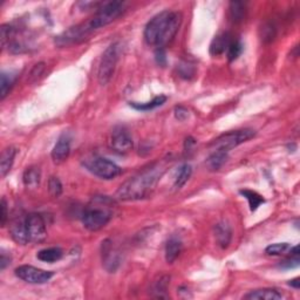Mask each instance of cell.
<instances>
[{
    "label": "cell",
    "mask_w": 300,
    "mask_h": 300,
    "mask_svg": "<svg viewBox=\"0 0 300 300\" xmlns=\"http://www.w3.org/2000/svg\"><path fill=\"white\" fill-rule=\"evenodd\" d=\"M44 71H45V63H43V62H40V63H38V64H36V66H34V68L32 70V72H31V80L32 81H37L38 79H39L41 75H43V73H44Z\"/></svg>",
    "instance_id": "37"
},
{
    "label": "cell",
    "mask_w": 300,
    "mask_h": 300,
    "mask_svg": "<svg viewBox=\"0 0 300 300\" xmlns=\"http://www.w3.org/2000/svg\"><path fill=\"white\" fill-rule=\"evenodd\" d=\"M288 285H290L291 287H294V288H298L300 287V278H294V279H292V280H290V282H288Z\"/></svg>",
    "instance_id": "41"
},
{
    "label": "cell",
    "mask_w": 300,
    "mask_h": 300,
    "mask_svg": "<svg viewBox=\"0 0 300 300\" xmlns=\"http://www.w3.org/2000/svg\"><path fill=\"white\" fill-rule=\"evenodd\" d=\"M124 7L126 6H124V3L122 2H108L100 4L96 13L89 20L86 21L90 32L93 33L98 28L112 24L114 20H116L124 12Z\"/></svg>",
    "instance_id": "4"
},
{
    "label": "cell",
    "mask_w": 300,
    "mask_h": 300,
    "mask_svg": "<svg viewBox=\"0 0 300 300\" xmlns=\"http://www.w3.org/2000/svg\"><path fill=\"white\" fill-rule=\"evenodd\" d=\"M170 283V277L168 276H162L154 282L153 284V292L154 297L156 298H166V290H168V285Z\"/></svg>",
    "instance_id": "26"
},
{
    "label": "cell",
    "mask_w": 300,
    "mask_h": 300,
    "mask_svg": "<svg viewBox=\"0 0 300 300\" xmlns=\"http://www.w3.org/2000/svg\"><path fill=\"white\" fill-rule=\"evenodd\" d=\"M48 191H49V193H51V196L54 197V198H58V197L61 196L62 184H61V181H60L58 177H55V176L49 177Z\"/></svg>",
    "instance_id": "30"
},
{
    "label": "cell",
    "mask_w": 300,
    "mask_h": 300,
    "mask_svg": "<svg viewBox=\"0 0 300 300\" xmlns=\"http://www.w3.org/2000/svg\"><path fill=\"white\" fill-rule=\"evenodd\" d=\"M166 101V96L164 95H159V96L154 97V100L149 102H146V104H136V102H130V106L132 108H135L136 111H142V112H148L153 111V109L161 107L162 105H164Z\"/></svg>",
    "instance_id": "23"
},
{
    "label": "cell",
    "mask_w": 300,
    "mask_h": 300,
    "mask_svg": "<svg viewBox=\"0 0 300 300\" xmlns=\"http://www.w3.org/2000/svg\"><path fill=\"white\" fill-rule=\"evenodd\" d=\"M102 263L105 269L109 272H115L120 265V254L114 249L111 241H105L102 243Z\"/></svg>",
    "instance_id": "12"
},
{
    "label": "cell",
    "mask_w": 300,
    "mask_h": 300,
    "mask_svg": "<svg viewBox=\"0 0 300 300\" xmlns=\"http://www.w3.org/2000/svg\"><path fill=\"white\" fill-rule=\"evenodd\" d=\"M41 172L38 166H29L22 175V182L27 188H37L40 183Z\"/></svg>",
    "instance_id": "21"
},
{
    "label": "cell",
    "mask_w": 300,
    "mask_h": 300,
    "mask_svg": "<svg viewBox=\"0 0 300 300\" xmlns=\"http://www.w3.org/2000/svg\"><path fill=\"white\" fill-rule=\"evenodd\" d=\"M62 256L63 252L60 248H47L41 250L37 254L38 259L44 261V263H55V261L61 259Z\"/></svg>",
    "instance_id": "22"
},
{
    "label": "cell",
    "mask_w": 300,
    "mask_h": 300,
    "mask_svg": "<svg viewBox=\"0 0 300 300\" xmlns=\"http://www.w3.org/2000/svg\"><path fill=\"white\" fill-rule=\"evenodd\" d=\"M113 217L111 199L107 197H96L93 203L85 209L82 214V224L87 230L98 231L107 225Z\"/></svg>",
    "instance_id": "3"
},
{
    "label": "cell",
    "mask_w": 300,
    "mask_h": 300,
    "mask_svg": "<svg viewBox=\"0 0 300 300\" xmlns=\"http://www.w3.org/2000/svg\"><path fill=\"white\" fill-rule=\"evenodd\" d=\"M16 155L17 149L14 147H7L3 150L2 157H0V175L2 177H5L11 172Z\"/></svg>",
    "instance_id": "18"
},
{
    "label": "cell",
    "mask_w": 300,
    "mask_h": 300,
    "mask_svg": "<svg viewBox=\"0 0 300 300\" xmlns=\"http://www.w3.org/2000/svg\"><path fill=\"white\" fill-rule=\"evenodd\" d=\"M261 39H263L264 43H271V41L275 39L276 37V28L272 24H266L263 26V29H261Z\"/></svg>",
    "instance_id": "34"
},
{
    "label": "cell",
    "mask_w": 300,
    "mask_h": 300,
    "mask_svg": "<svg viewBox=\"0 0 300 300\" xmlns=\"http://www.w3.org/2000/svg\"><path fill=\"white\" fill-rule=\"evenodd\" d=\"M254 135H256V132L252 129H241V130L230 131L216 139L210 146L214 147L215 150H222L229 153L230 150L238 147L239 144L249 141Z\"/></svg>",
    "instance_id": "7"
},
{
    "label": "cell",
    "mask_w": 300,
    "mask_h": 300,
    "mask_svg": "<svg viewBox=\"0 0 300 300\" xmlns=\"http://www.w3.org/2000/svg\"><path fill=\"white\" fill-rule=\"evenodd\" d=\"M83 164L88 172L92 173L95 176L101 178V180H113L121 174V168L115 164L111 159L106 157L95 156L92 158L86 159Z\"/></svg>",
    "instance_id": "6"
},
{
    "label": "cell",
    "mask_w": 300,
    "mask_h": 300,
    "mask_svg": "<svg viewBox=\"0 0 300 300\" xmlns=\"http://www.w3.org/2000/svg\"><path fill=\"white\" fill-rule=\"evenodd\" d=\"M90 33L92 32H90L86 22H82V24L70 27L61 34H59L58 37H55V45L59 47H67L71 46V45L79 44L87 39V37Z\"/></svg>",
    "instance_id": "8"
},
{
    "label": "cell",
    "mask_w": 300,
    "mask_h": 300,
    "mask_svg": "<svg viewBox=\"0 0 300 300\" xmlns=\"http://www.w3.org/2000/svg\"><path fill=\"white\" fill-rule=\"evenodd\" d=\"M111 148L117 154H127L132 149V139L126 129L117 127L114 129L109 140Z\"/></svg>",
    "instance_id": "11"
},
{
    "label": "cell",
    "mask_w": 300,
    "mask_h": 300,
    "mask_svg": "<svg viewBox=\"0 0 300 300\" xmlns=\"http://www.w3.org/2000/svg\"><path fill=\"white\" fill-rule=\"evenodd\" d=\"M120 53V44L114 43L111 46H108L104 54H102L100 64H98L97 79L100 85L106 86L113 78L114 72H115L117 60H119Z\"/></svg>",
    "instance_id": "5"
},
{
    "label": "cell",
    "mask_w": 300,
    "mask_h": 300,
    "mask_svg": "<svg viewBox=\"0 0 300 300\" xmlns=\"http://www.w3.org/2000/svg\"><path fill=\"white\" fill-rule=\"evenodd\" d=\"M10 234L11 237L16 243L20 245L28 244V236H27V230H26V216H19V217L14 218L12 223L10 225Z\"/></svg>",
    "instance_id": "13"
},
{
    "label": "cell",
    "mask_w": 300,
    "mask_h": 300,
    "mask_svg": "<svg viewBox=\"0 0 300 300\" xmlns=\"http://www.w3.org/2000/svg\"><path fill=\"white\" fill-rule=\"evenodd\" d=\"M241 195L244 196L245 198L249 201V206L250 209H251V211H256L258 207H260L261 204L265 202L263 196H260L259 193H257L256 191H252V190H241Z\"/></svg>",
    "instance_id": "27"
},
{
    "label": "cell",
    "mask_w": 300,
    "mask_h": 300,
    "mask_svg": "<svg viewBox=\"0 0 300 300\" xmlns=\"http://www.w3.org/2000/svg\"><path fill=\"white\" fill-rule=\"evenodd\" d=\"M16 276L19 279L24 280L28 284H37L41 285L51 280L54 276L52 271H46V270L34 268L32 265H21L16 269Z\"/></svg>",
    "instance_id": "9"
},
{
    "label": "cell",
    "mask_w": 300,
    "mask_h": 300,
    "mask_svg": "<svg viewBox=\"0 0 300 300\" xmlns=\"http://www.w3.org/2000/svg\"><path fill=\"white\" fill-rule=\"evenodd\" d=\"M26 230L29 243H41L47 237L46 223L39 214H29L26 216Z\"/></svg>",
    "instance_id": "10"
},
{
    "label": "cell",
    "mask_w": 300,
    "mask_h": 300,
    "mask_svg": "<svg viewBox=\"0 0 300 300\" xmlns=\"http://www.w3.org/2000/svg\"><path fill=\"white\" fill-rule=\"evenodd\" d=\"M11 256L10 254H7V252H5L3 250L2 253H0V269L2 270H5L6 266H9L11 264Z\"/></svg>",
    "instance_id": "40"
},
{
    "label": "cell",
    "mask_w": 300,
    "mask_h": 300,
    "mask_svg": "<svg viewBox=\"0 0 300 300\" xmlns=\"http://www.w3.org/2000/svg\"><path fill=\"white\" fill-rule=\"evenodd\" d=\"M182 251V242L176 237H172L165 245V260L168 264H173L177 259Z\"/></svg>",
    "instance_id": "19"
},
{
    "label": "cell",
    "mask_w": 300,
    "mask_h": 300,
    "mask_svg": "<svg viewBox=\"0 0 300 300\" xmlns=\"http://www.w3.org/2000/svg\"><path fill=\"white\" fill-rule=\"evenodd\" d=\"M178 72H180V75L182 78L191 79L195 75V67L189 62H182L178 66Z\"/></svg>",
    "instance_id": "33"
},
{
    "label": "cell",
    "mask_w": 300,
    "mask_h": 300,
    "mask_svg": "<svg viewBox=\"0 0 300 300\" xmlns=\"http://www.w3.org/2000/svg\"><path fill=\"white\" fill-rule=\"evenodd\" d=\"M0 78H2V80H0V87H2V89H0V98L5 100V97L9 95L10 90L12 89L14 82H16L17 73L12 71L3 72Z\"/></svg>",
    "instance_id": "20"
},
{
    "label": "cell",
    "mask_w": 300,
    "mask_h": 300,
    "mask_svg": "<svg viewBox=\"0 0 300 300\" xmlns=\"http://www.w3.org/2000/svg\"><path fill=\"white\" fill-rule=\"evenodd\" d=\"M14 28L11 25H3L0 28V38H2V47L3 49L10 45V39L13 37Z\"/></svg>",
    "instance_id": "32"
},
{
    "label": "cell",
    "mask_w": 300,
    "mask_h": 300,
    "mask_svg": "<svg viewBox=\"0 0 300 300\" xmlns=\"http://www.w3.org/2000/svg\"><path fill=\"white\" fill-rule=\"evenodd\" d=\"M299 264H300L299 254H291L287 259H285L284 261L280 263L279 266L282 269H285V270H290V269L298 268Z\"/></svg>",
    "instance_id": "35"
},
{
    "label": "cell",
    "mask_w": 300,
    "mask_h": 300,
    "mask_svg": "<svg viewBox=\"0 0 300 300\" xmlns=\"http://www.w3.org/2000/svg\"><path fill=\"white\" fill-rule=\"evenodd\" d=\"M231 41H232V39H231L229 32H222L217 34L210 44V54L214 56L223 54L224 52L227 51Z\"/></svg>",
    "instance_id": "16"
},
{
    "label": "cell",
    "mask_w": 300,
    "mask_h": 300,
    "mask_svg": "<svg viewBox=\"0 0 300 300\" xmlns=\"http://www.w3.org/2000/svg\"><path fill=\"white\" fill-rule=\"evenodd\" d=\"M0 207H2L0 224H2V226H5L7 219H9V212H7V202H6L5 198H2V204H0Z\"/></svg>",
    "instance_id": "38"
},
{
    "label": "cell",
    "mask_w": 300,
    "mask_h": 300,
    "mask_svg": "<svg viewBox=\"0 0 300 300\" xmlns=\"http://www.w3.org/2000/svg\"><path fill=\"white\" fill-rule=\"evenodd\" d=\"M182 24V14L177 11H162L148 21L144 40L149 46L163 48L172 43Z\"/></svg>",
    "instance_id": "2"
},
{
    "label": "cell",
    "mask_w": 300,
    "mask_h": 300,
    "mask_svg": "<svg viewBox=\"0 0 300 300\" xmlns=\"http://www.w3.org/2000/svg\"><path fill=\"white\" fill-rule=\"evenodd\" d=\"M215 239L222 249H226L230 245L232 238V230L226 222H219L214 227Z\"/></svg>",
    "instance_id": "15"
},
{
    "label": "cell",
    "mask_w": 300,
    "mask_h": 300,
    "mask_svg": "<svg viewBox=\"0 0 300 300\" xmlns=\"http://www.w3.org/2000/svg\"><path fill=\"white\" fill-rule=\"evenodd\" d=\"M229 13L230 19L234 22H241L244 20L245 13H246V7L244 3L241 2H231L229 7Z\"/></svg>",
    "instance_id": "25"
},
{
    "label": "cell",
    "mask_w": 300,
    "mask_h": 300,
    "mask_svg": "<svg viewBox=\"0 0 300 300\" xmlns=\"http://www.w3.org/2000/svg\"><path fill=\"white\" fill-rule=\"evenodd\" d=\"M248 300H279L283 299V294L276 288H259L253 290L244 295Z\"/></svg>",
    "instance_id": "17"
},
{
    "label": "cell",
    "mask_w": 300,
    "mask_h": 300,
    "mask_svg": "<svg viewBox=\"0 0 300 300\" xmlns=\"http://www.w3.org/2000/svg\"><path fill=\"white\" fill-rule=\"evenodd\" d=\"M71 154V138L70 135L63 132L56 141L52 150V158L55 163H62L66 161Z\"/></svg>",
    "instance_id": "14"
},
{
    "label": "cell",
    "mask_w": 300,
    "mask_h": 300,
    "mask_svg": "<svg viewBox=\"0 0 300 300\" xmlns=\"http://www.w3.org/2000/svg\"><path fill=\"white\" fill-rule=\"evenodd\" d=\"M227 159V153L222 150H215L214 154H211L207 159V164L210 170L221 169L224 163Z\"/></svg>",
    "instance_id": "24"
},
{
    "label": "cell",
    "mask_w": 300,
    "mask_h": 300,
    "mask_svg": "<svg viewBox=\"0 0 300 300\" xmlns=\"http://www.w3.org/2000/svg\"><path fill=\"white\" fill-rule=\"evenodd\" d=\"M243 49H244V46H243L241 40H232L231 41L229 48H227V59H229L230 62L237 60L239 56H241Z\"/></svg>",
    "instance_id": "29"
},
{
    "label": "cell",
    "mask_w": 300,
    "mask_h": 300,
    "mask_svg": "<svg viewBox=\"0 0 300 300\" xmlns=\"http://www.w3.org/2000/svg\"><path fill=\"white\" fill-rule=\"evenodd\" d=\"M175 116H176L177 120L185 121V120L188 119V116H189V112L184 107H182V106H180V107L175 108Z\"/></svg>",
    "instance_id": "39"
},
{
    "label": "cell",
    "mask_w": 300,
    "mask_h": 300,
    "mask_svg": "<svg viewBox=\"0 0 300 300\" xmlns=\"http://www.w3.org/2000/svg\"><path fill=\"white\" fill-rule=\"evenodd\" d=\"M192 174V168L190 164H183L178 170V174L176 178H175V183H174V188L175 189H181L183 185L187 183L188 180L191 177Z\"/></svg>",
    "instance_id": "28"
},
{
    "label": "cell",
    "mask_w": 300,
    "mask_h": 300,
    "mask_svg": "<svg viewBox=\"0 0 300 300\" xmlns=\"http://www.w3.org/2000/svg\"><path fill=\"white\" fill-rule=\"evenodd\" d=\"M165 172V163L156 162L120 185L116 197L121 201H139L149 196Z\"/></svg>",
    "instance_id": "1"
},
{
    "label": "cell",
    "mask_w": 300,
    "mask_h": 300,
    "mask_svg": "<svg viewBox=\"0 0 300 300\" xmlns=\"http://www.w3.org/2000/svg\"><path fill=\"white\" fill-rule=\"evenodd\" d=\"M155 60L158 66L165 67L166 66V54L165 51L163 48H157L156 52H155Z\"/></svg>",
    "instance_id": "36"
},
{
    "label": "cell",
    "mask_w": 300,
    "mask_h": 300,
    "mask_svg": "<svg viewBox=\"0 0 300 300\" xmlns=\"http://www.w3.org/2000/svg\"><path fill=\"white\" fill-rule=\"evenodd\" d=\"M290 249V244L288 243H276V244L269 245L265 249V253L269 256H280L287 251Z\"/></svg>",
    "instance_id": "31"
}]
</instances>
